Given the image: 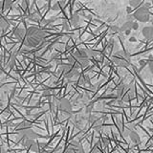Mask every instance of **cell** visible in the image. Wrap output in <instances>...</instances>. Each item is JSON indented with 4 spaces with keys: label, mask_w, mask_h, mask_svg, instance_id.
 <instances>
[{
    "label": "cell",
    "mask_w": 153,
    "mask_h": 153,
    "mask_svg": "<svg viewBox=\"0 0 153 153\" xmlns=\"http://www.w3.org/2000/svg\"><path fill=\"white\" fill-rule=\"evenodd\" d=\"M131 6H129V7H127L126 8V13H127V14H129V13H131Z\"/></svg>",
    "instance_id": "obj_32"
},
{
    "label": "cell",
    "mask_w": 153,
    "mask_h": 153,
    "mask_svg": "<svg viewBox=\"0 0 153 153\" xmlns=\"http://www.w3.org/2000/svg\"><path fill=\"white\" fill-rule=\"evenodd\" d=\"M138 28H139V24H138V22H135V21H134V22H133V26H132V30H138Z\"/></svg>",
    "instance_id": "obj_26"
},
{
    "label": "cell",
    "mask_w": 153,
    "mask_h": 153,
    "mask_svg": "<svg viewBox=\"0 0 153 153\" xmlns=\"http://www.w3.org/2000/svg\"><path fill=\"white\" fill-rule=\"evenodd\" d=\"M133 22L134 21H128L126 20V22H124L122 27H121V31L122 32H124L126 30H132V26H133Z\"/></svg>",
    "instance_id": "obj_9"
},
{
    "label": "cell",
    "mask_w": 153,
    "mask_h": 153,
    "mask_svg": "<svg viewBox=\"0 0 153 153\" xmlns=\"http://www.w3.org/2000/svg\"><path fill=\"white\" fill-rule=\"evenodd\" d=\"M35 142V139H30V138H24L23 141H22V146H24L27 148H30L31 146Z\"/></svg>",
    "instance_id": "obj_10"
},
{
    "label": "cell",
    "mask_w": 153,
    "mask_h": 153,
    "mask_svg": "<svg viewBox=\"0 0 153 153\" xmlns=\"http://www.w3.org/2000/svg\"><path fill=\"white\" fill-rule=\"evenodd\" d=\"M129 5L131 7H138L140 5V0H129Z\"/></svg>",
    "instance_id": "obj_20"
},
{
    "label": "cell",
    "mask_w": 153,
    "mask_h": 153,
    "mask_svg": "<svg viewBox=\"0 0 153 153\" xmlns=\"http://www.w3.org/2000/svg\"><path fill=\"white\" fill-rule=\"evenodd\" d=\"M143 6H146V8H148V9H149V8H150V6H151V4H150V3H148V2L143 3Z\"/></svg>",
    "instance_id": "obj_31"
},
{
    "label": "cell",
    "mask_w": 153,
    "mask_h": 153,
    "mask_svg": "<svg viewBox=\"0 0 153 153\" xmlns=\"http://www.w3.org/2000/svg\"><path fill=\"white\" fill-rule=\"evenodd\" d=\"M112 61L120 67H128L130 65V56L126 51H119L112 56Z\"/></svg>",
    "instance_id": "obj_2"
},
{
    "label": "cell",
    "mask_w": 153,
    "mask_h": 153,
    "mask_svg": "<svg viewBox=\"0 0 153 153\" xmlns=\"http://www.w3.org/2000/svg\"><path fill=\"white\" fill-rule=\"evenodd\" d=\"M29 19L32 21H39L40 20V16L38 13H33L29 16Z\"/></svg>",
    "instance_id": "obj_15"
},
{
    "label": "cell",
    "mask_w": 153,
    "mask_h": 153,
    "mask_svg": "<svg viewBox=\"0 0 153 153\" xmlns=\"http://www.w3.org/2000/svg\"><path fill=\"white\" fill-rule=\"evenodd\" d=\"M50 95H51L50 91H44V93H43V96H44V97H49Z\"/></svg>",
    "instance_id": "obj_28"
},
{
    "label": "cell",
    "mask_w": 153,
    "mask_h": 153,
    "mask_svg": "<svg viewBox=\"0 0 153 153\" xmlns=\"http://www.w3.org/2000/svg\"><path fill=\"white\" fill-rule=\"evenodd\" d=\"M27 5H28V2L26 1V0H23V1H22V6L23 7H26Z\"/></svg>",
    "instance_id": "obj_33"
},
{
    "label": "cell",
    "mask_w": 153,
    "mask_h": 153,
    "mask_svg": "<svg viewBox=\"0 0 153 153\" xmlns=\"http://www.w3.org/2000/svg\"><path fill=\"white\" fill-rule=\"evenodd\" d=\"M59 107L60 109V111L64 115H67V116H68V115H71L72 111H73V106H72V103L69 102V100H67V99L59 100Z\"/></svg>",
    "instance_id": "obj_4"
},
{
    "label": "cell",
    "mask_w": 153,
    "mask_h": 153,
    "mask_svg": "<svg viewBox=\"0 0 153 153\" xmlns=\"http://www.w3.org/2000/svg\"><path fill=\"white\" fill-rule=\"evenodd\" d=\"M124 35L126 36H130V33H131V30H126V31H124Z\"/></svg>",
    "instance_id": "obj_30"
},
{
    "label": "cell",
    "mask_w": 153,
    "mask_h": 153,
    "mask_svg": "<svg viewBox=\"0 0 153 153\" xmlns=\"http://www.w3.org/2000/svg\"><path fill=\"white\" fill-rule=\"evenodd\" d=\"M110 30L112 31V33H122L121 28L118 27L117 25H113V26H111V28H110Z\"/></svg>",
    "instance_id": "obj_19"
},
{
    "label": "cell",
    "mask_w": 153,
    "mask_h": 153,
    "mask_svg": "<svg viewBox=\"0 0 153 153\" xmlns=\"http://www.w3.org/2000/svg\"><path fill=\"white\" fill-rule=\"evenodd\" d=\"M93 107H94L93 103H92V104L87 105V107H86V112H87V113H91V111H92V110H93Z\"/></svg>",
    "instance_id": "obj_25"
},
{
    "label": "cell",
    "mask_w": 153,
    "mask_h": 153,
    "mask_svg": "<svg viewBox=\"0 0 153 153\" xmlns=\"http://www.w3.org/2000/svg\"><path fill=\"white\" fill-rule=\"evenodd\" d=\"M102 142H103V146H104V147H106L107 145H108V140H107L106 138H103V139H102Z\"/></svg>",
    "instance_id": "obj_27"
},
{
    "label": "cell",
    "mask_w": 153,
    "mask_h": 153,
    "mask_svg": "<svg viewBox=\"0 0 153 153\" xmlns=\"http://www.w3.org/2000/svg\"><path fill=\"white\" fill-rule=\"evenodd\" d=\"M70 22L72 24V26H74V27H76V25H78L79 22V14L78 13H74L73 16H71Z\"/></svg>",
    "instance_id": "obj_11"
},
{
    "label": "cell",
    "mask_w": 153,
    "mask_h": 153,
    "mask_svg": "<svg viewBox=\"0 0 153 153\" xmlns=\"http://www.w3.org/2000/svg\"><path fill=\"white\" fill-rule=\"evenodd\" d=\"M87 54H88L89 57H95L98 56V53L94 50H87Z\"/></svg>",
    "instance_id": "obj_22"
},
{
    "label": "cell",
    "mask_w": 153,
    "mask_h": 153,
    "mask_svg": "<svg viewBox=\"0 0 153 153\" xmlns=\"http://www.w3.org/2000/svg\"><path fill=\"white\" fill-rule=\"evenodd\" d=\"M79 83L80 85H87L89 84V79L87 78V76H79Z\"/></svg>",
    "instance_id": "obj_12"
},
{
    "label": "cell",
    "mask_w": 153,
    "mask_h": 153,
    "mask_svg": "<svg viewBox=\"0 0 153 153\" xmlns=\"http://www.w3.org/2000/svg\"><path fill=\"white\" fill-rule=\"evenodd\" d=\"M12 5H13L12 0H5V2H4V9H10V8L12 7Z\"/></svg>",
    "instance_id": "obj_21"
},
{
    "label": "cell",
    "mask_w": 153,
    "mask_h": 153,
    "mask_svg": "<svg viewBox=\"0 0 153 153\" xmlns=\"http://www.w3.org/2000/svg\"><path fill=\"white\" fill-rule=\"evenodd\" d=\"M17 133L20 138H30V139H36L37 138V134L32 130V129H28V128H20L17 130Z\"/></svg>",
    "instance_id": "obj_5"
},
{
    "label": "cell",
    "mask_w": 153,
    "mask_h": 153,
    "mask_svg": "<svg viewBox=\"0 0 153 153\" xmlns=\"http://www.w3.org/2000/svg\"><path fill=\"white\" fill-rule=\"evenodd\" d=\"M0 26H1V29L4 31V30H6V29H8L10 27V23L4 17H2L1 18V21H0Z\"/></svg>",
    "instance_id": "obj_13"
},
{
    "label": "cell",
    "mask_w": 153,
    "mask_h": 153,
    "mask_svg": "<svg viewBox=\"0 0 153 153\" xmlns=\"http://www.w3.org/2000/svg\"><path fill=\"white\" fill-rule=\"evenodd\" d=\"M13 37H16V39L17 40H22L24 36H26V31L24 30V29L22 28H16V29H14L13 32Z\"/></svg>",
    "instance_id": "obj_7"
},
{
    "label": "cell",
    "mask_w": 153,
    "mask_h": 153,
    "mask_svg": "<svg viewBox=\"0 0 153 153\" xmlns=\"http://www.w3.org/2000/svg\"><path fill=\"white\" fill-rule=\"evenodd\" d=\"M133 16L137 21L146 23L149 20V9L142 5V6H140L134 12Z\"/></svg>",
    "instance_id": "obj_3"
},
{
    "label": "cell",
    "mask_w": 153,
    "mask_h": 153,
    "mask_svg": "<svg viewBox=\"0 0 153 153\" xmlns=\"http://www.w3.org/2000/svg\"><path fill=\"white\" fill-rule=\"evenodd\" d=\"M129 41H130V42H136L137 39H136L135 36H131L130 38H129Z\"/></svg>",
    "instance_id": "obj_29"
},
{
    "label": "cell",
    "mask_w": 153,
    "mask_h": 153,
    "mask_svg": "<svg viewBox=\"0 0 153 153\" xmlns=\"http://www.w3.org/2000/svg\"><path fill=\"white\" fill-rule=\"evenodd\" d=\"M129 138H130V141L132 142V143H141V138H140V136L138 135V134L135 132V131H133V130H131V131H129Z\"/></svg>",
    "instance_id": "obj_8"
},
{
    "label": "cell",
    "mask_w": 153,
    "mask_h": 153,
    "mask_svg": "<svg viewBox=\"0 0 153 153\" xmlns=\"http://www.w3.org/2000/svg\"><path fill=\"white\" fill-rule=\"evenodd\" d=\"M47 36V33L42 30V29L32 26L28 28L26 31L25 40H24V45L29 48H35L37 47L40 43L45 39Z\"/></svg>",
    "instance_id": "obj_1"
},
{
    "label": "cell",
    "mask_w": 153,
    "mask_h": 153,
    "mask_svg": "<svg viewBox=\"0 0 153 153\" xmlns=\"http://www.w3.org/2000/svg\"><path fill=\"white\" fill-rule=\"evenodd\" d=\"M29 149H30L31 151H35V152H38L39 151V146H38V143L35 141L33 142V143L31 146V147L29 148Z\"/></svg>",
    "instance_id": "obj_17"
},
{
    "label": "cell",
    "mask_w": 153,
    "mask_h": 153,
    "mask_svg": "<svg viewBox=\"0 0 153 153\" xmlns=\"http://www.w3.org/2000/svg\"><path fill=\"white\" fill-rule=\"evenodd\" d=\"M64 5V2L63 1H57V2H55L54 4H53L52 6V9L54 10V11H59V10Z\"/></svg>",
    "instance_id": "obj_14"
},
{
    "label": "cell",
    "mask_w": 153,
    "mask_h": 153,
    "mask_svg": "<svg viewBox=\"0 0 153 153\" xmlns=\"http://www.w3.org/2000/svg\"><path fill=\"white\" fill-rule=\"evenodd\" d=\"M88 121H89L90 123H92V124H93L96 121H98V119H97V117H95L94 115H90V116H89V119H88Z\"/></svg>",
    "instance_id": "obj_24"
},
{
    "label": "cell",
    "mask_w": 153,
    "mask_h": 153,
    "mask_svg": "<svg viewBox=\"0 0 153 153\" xmlns=\"http://www.w3.org/2000/svg\"><path fill=\"white\" fill-rule=\"evenodd\" d=\"M93 128H94V130H96L97 132H100V130H102V123H100L99 121H96L94 123H93Z\"/></svg>",
    "instance_id": "obj_16"
},
{
    "label": "cell",
    "mask_w": 153,
    "mask_h": 153,
    "mask_svg": "<svg viewBox=\"0 0 153 153\" xmlns=\"http://www.w3.org/2000/svg\"><path fill=\"white\" fill-rule=\"evenodd\" d=\"M14 65H16V59H14V55H13L9 60V67L10 68H13Z\"/></svg>",
    "instance_id": "obj_18"
},
{
    "label": "cell",
    "mask_w": 153,
    "mask_h": 153,
    "mask_svg": "<svg viewBox=\"0 0 153 153\" xmlns=\"http://www.w3.org/2000/svg\"><path fill=\"white\" fill-rule=\"evenodd\" d=\"M142 35L147 41H152L153 40V26H146L143 28L142 31Z\"/></svg>",
    "instance_id": "obj_6"
},
{
    "label": "cell",
    "mask_w": 153,
    "mask_h": 153,
    "mask_svg": "<svg viewBox=\"0 0 153 153\" xmlns=\"http://www.w3.org/2000/svg\"><path fill=\"white\" fill-rule=\"evenodd\" d=\"M148 68H149L151 73H153V56H151L149 60H148Z\"/></svg>",
    "instance_id": "obj_23"
}]
</instances>
